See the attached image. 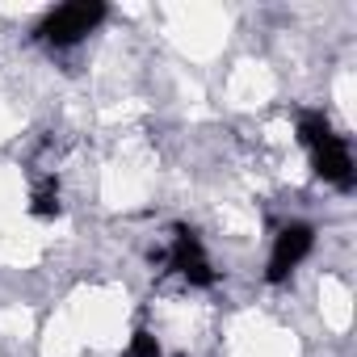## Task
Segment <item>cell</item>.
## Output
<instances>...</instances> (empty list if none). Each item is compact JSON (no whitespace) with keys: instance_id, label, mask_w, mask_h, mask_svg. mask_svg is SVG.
Returning a JSON list of instances; mask_svg holds the SVG:
<instances>
[{"instance_id":"1","label":"cell","mask_w":357,"mask_h":357,"mask_svg":"<svg viewBox=\"0 0 357 357\" xmlns=\"http://www.w3.org/2000/svg\"><path fill=\"white\" fill-rule=\"evenodd\" d=\"M294 130H298V143L311 151V168H315V176L349 194V190L357 185V168H353V151H349V143L332 130V122H328L319 109H311V114L298 118Z\"/></svg>"},{"instance_id":"2","label":"cell","mask_w":357,"mask_h":357,"mask_svg":"<svg viewBox=\"0 0 357 357\" xmlns=\"http://www.w3.org/2000/svg\"><path fill=\"white\" fill-rule=\"evenodd\" d=\"M105 17H109V5H101V0H72V5L51 9V13L34 26V38L47 43V47H76V43L89 38Z\"/></svg>"},{"instance_id":"3","label":"cell","mask_w":357,"mask_h":357,"mask_svg":"<svg viewBox=\"0 0 357 357\" xmlns=\"http://www.w3.org/2000/svg\"><path fill=\"white\" fill-rule=\"evenodd\" d=\"M164 261H168L172 273H181V278H185L190 286H198V290H211V286L219 282V273H215V265H211V257H206V248H202V236H198L194 227H185V223H176L172 248L164 252Z\"/></svg>"},{"instance_id":"4","label":"cell","mask_w":357,"mask_h":357,"mask_svg":"<svg viewBox=\"0 0 357 357\" xmlns=\"http://www.w3.org/2000/svg\"><path fill=\"white\" fill-rule=\"evenodd\" d=\"M315 248V227L311 223H286L273 240V252H269V269H265V282H286Z\"/></svg>"},{"instance_id":"5","label":"cell","mask_w":357,"mask_h":357,"mask_svg":"<svg viewBox=\"0 0 357 357\" xmlns=\"http://www.w3.org/2000/svg\"><path fill=\"white\" fill-rule=\"evenodd\" d=\"M30 215H34V219H47V223L63 215V198H59V181H55V176H47V181L34 185V194H30Z\"/></svg>"},{"instance_id":"6","label":"cell","mask_w":357,"mask_h":357,"mask_svg":"<svg viewBox=\"0 0 357 357\" xmlns=\"http://www.w3.org/2000/svg\"><path fill=\"white\" fill-rule=\"evenodd\" d=\"M122 357H164V349H160L155 332L135 328V332H130V340H126V353H122Z\"/></svg>"}]
</instances>
